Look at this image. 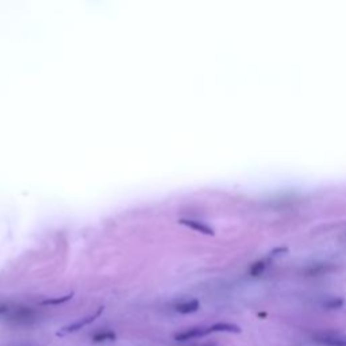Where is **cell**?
<instances>
[{
    "instance_id": "1",
    "label": "cell",
    "mask_w": 346,
    "mask_h": 346,
    "mask_svg": "<svg viewBox=\"0 0 346 346\" xmlns=\"http://www.w3.org/2000/svg\"><path fill=\"white\" fill-rule=\"evenodd\" d=\"M103 310H104L103 307H99L98 311L94 313L92 315H89V316L84 318V319H80V321L75 322V323H72V325H69V326H65V328H63L58 333H57V335H65V334L75 333V331H77V330H80V329L84 328V326H87V325H89V323H92L96 318H99V316L101 315V313H103Z\"/></svg>"
},
{
    "instance_id": "2",
    "label": "cell",
    "mask_w": 346,
    "mask_h": 346,
    "mask_svg": "<svg viewBox=\"0 0 346 346\" xmlns=\"http://www.w3.org/2000/svg\"><path fill=\"white\" fill-rule=\"evenodd\" d=\"M210 328L208 329H201V328H194V329H188L182 333H179L175 335V340L180 341V342H184V341H189L194 340V338H200V337H204L210 334Z\"/></svg>"
},
{
    "instance_id": "3",
    "label": "cell",
    "mask_w": 346,
    "mask_h": 346,
    "mask_svg": "<svg viewBox=\"0 0 346 346\" xmlns=\"http://www.w3.org/2000/svg\"><path fill=\"white\" fill-rule=\"evenodd\" d=\"M179 223L182 225V226H187L195 231H199L201 234H206V235H214V230L211 229L210 226H207L206 223L203 222H199V220H194V219H180Z\"/></svg>"
},
{
    "instance_id": "4",
    "label": "cell",
    "mask_w": 346,
    "mask_h": 346,
    "mask_svg": "<svg viewBox=\"0 0 346 346\" xmlns=\"http://www.w3.org/2000/svg\"><path fill=\"white\" fill-rule=\"evenodd\" d=\"M211 333H241V328L233 323H215L210 328Z\"/></svg>"
},
{
    "instance_id": "5",
    "label": "cell",
    "mask_w": 346,
    "mask_h": 346,
    "mask_svg": "<svg viewBox=\"0 0 346 346\" xmlns=\"http://www.w3.org/2000/svg\"><path fill=\"white\" fill-rule=\"evenodd\" d=\"M199 307H200L199 300L192 299V300H188V302H182L180 304H177L176 311L180 313V314H192V313H196L199 310Z\"/></svg>"
},
{
    "instance_id": "6",
    "label": "cell",
    "mask_w": 346,
    "mask_h": 346,
    "mask_svg": "<svg viewBox=\"0 0 346 346\" xmlns=\"http://www.w3.org/2000/svg\"><path fill=\"white\" fill-rule=\"evenodd\" d=\"M116 340V334L111 331V330H104V331H99V333L94 334L92 341L99 344V342H107V341H115Z\"/></svg>"
},
{
    "instance_id": "7",
    "label": "cell",
    "mask_w": 346,
    "mask_h": 346,
    "mask_svg": "<svg viewBox=\"0 0 346 346\" xmlns=\"http://www.w3.org/2000/svg\"><path fill=\"white\" fill-rule=\"evenodd\" d=\"M73 295H75V294H73V292H70V294H68V295L61 296V297L45 299V300H42V302H41V304H42V306H57V304H63V303L70 300V299L73 297Z\"/></svg>"
},
{
    "instance_id": "8",
    "label": "cell",
    "mask_w": 346,
    "mask_h": 346,
    "mask_svg": "<svg viewBox=\"0 0 346 346\" xmlns=\"http://www.w3.org/2000/svg\"><path fill=\"white\" fill-rule=\"evenodd\" d=\"M322 344L328 346H346V338H338V337H325L321 340Z\"/></svg>"
},
{
    "instance_id": "9",
    "label": "cell",
    "mask_w": 346,
    "mask_h": 346,
    "mask_svg": "<svg viewBox=\"0 0 346 346\" xmlns=\"http://www.w3.org/2000/svg\"><path fill=\"white\" fill-rule=\"evenodd\" d=\"M264 269H265V263L264 261H257V263H254V264L250 266V275L252 276H260L263 272H264Z\"/></svg>"
},
{
    "instance_id": "10",
    "label": "cell",
    "mask_w": 346,
    "mask_h": 346,
    "mask_svg": "<svg viewBox=\"0 0 346 346\" xmlns=\"http://www.w3.org/2000/svg\"><path fill=\"white\" fill-rule=\"evenodd\" d=\"M342 304H344V300H342V299H340V297H335V299L329 300V302L325 304V307L329 310H335V309H340Z\"/></svg>"
},
{
    "instance_id": "11",
    "label": "cell",
    "mask_w": 346,
    "mask_h": 346,
    "mask_svg": "<svg viewBox=\"0 0 346 346\" xmlns=\"http://www.w3.org/2000/svg\"><path fill=\"white\" fill-rule=\"evenodd\" d=\"M33 315V311L30 309H19L16 313V318L18 319H29Z\"/></svg>"
},
{
    "instance_id": "12",
    "label": "cell",
    "mask_w": 346,
    "mask_h": 346,
    "mask_svg": "<svg viewBox=\"0 0 346 346\" xmlns=\"http://www.w3.org/2000/svg\"><path fill=\"white\" fill-rule=\"evenodd\" d=\"M285 253H288V247H276V249H273L271 252V257H277V256H283V254H285Z\"/></svg>"
},
{
    "instance_id": "13",
    "label": "cell",
    "mask_w": 346,
    "mask_h": 346,
    "mask_svg": "<svg viewBox=\"0 0 346 346\" xmlns=\"http://www.w3.org/2000/svg\"><path fill=\"white\" fill-rule=\"evenodd\" d=\"M7 311H8V307H7V304H3V303H0V315L6 314Z\"/></svg>"
}]
</instances>
